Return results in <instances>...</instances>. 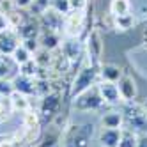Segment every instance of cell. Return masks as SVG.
Returning <instances> with one entry per match:
<instances>
[{"mask_svg":"<svg viewBox=\"0 0 147 147\" xmlns=\"http://www.w3.org/2000/svg\"><path fill=\"white\" fill-rule=\"evenodd\" d=\"M14 4L18 9H22V11H27V9L30 7V4H32V0H14Z\"/></svg>","mask_w":147,"mask_h":147,"instance_id":"cell-34","label":"cell"},{"mask_svg":"<svg viewBox=\"0 0 147 147\" xmlns=\"http://www.w3.org/2000/svg\"><path fill=\"white\" fill-rule=\"evenodd\" d=\"M117 87H119V92H121V98H122V103H133L138 99V85H136V80L124 73L122 78L117 82Z\"/></svg>","mask_w":147,"mask_h":147,"instance_id":"cell-11","label":"cell"},{"mask_svg":"<svg viewBox=\"0 0 147 147\" xmlns=\"http://www.w3.org/2000/svg\"><path fill=\"white\" fill-rule=\"evenodd\" d=\"M39 25H41V30H51V32L62 34V30H64V14H60L50 7L46 13L39 16Z\"/></svg>","mask_w":147,"mask_h":147,"instance_id":"cell-10","label":"cell"},{"mask_svg":"<svg viewBox=\"0 0 147 147\" xmlns=\"http://www.w3.org/2000/svg\"><path fill=\"white\" fill-rule=\"evenodd\" d=\"M48 9H50V0H32V4H30V7L27 11H28V14L39 18L43 13H46Z\"/></svg>","mask_w":147,"mask_h":147,"instance_id":"cell-25","label":"cell"},{"mask_svg":"<svg viewBox=\"0 0 147 147\" xmlns=\"http://www.w3.org/2000/svg\"><path fill=\"white\" fill-rule=\"evenodd\" d=\"M13 85H14V92L25 94L28 98H36V78H30L18 73L13 78Z\"/></svg>","mask_w":147,"mask_h":147,"instance_id":"cell-17","label":"cell"},{"mask_svg":"<svg viewBox=\"0 0 147 147\" xmlns=\"http://www.w3.org/2000/svg\"><path fill=\"white\" fill-rule=\"evenodd\" d=\"M11 57H13V60L16 62V64H18V67H20L22 64H25V62H28V60L32 59L34 55L30 53V51H28V50H27V48H25L23 45H20V46H18V48H16V50L13 51V55H11Z\"/></svg>","mask_w":147,"mask_h":147,"instance_id":"cell-26","label":"cell"},{"mask_svg":"<svg viewBox=\"0 0 147 147\" xmlns=\"http://www.w3.org/2000/svg\"><path fill=\"white\" fill-rule=\"evenodd\" d=\"M32 98L25 96V94H20V92H13L11 96H9V103H11V108L14 113H23L27 110L32 108Z\"/></svg>","mask_w":147,"mask_h":147,"instance_id":"cell-20","label":"cell"},{"mask_svg":"<svg viewBox=\"0 0 147 147\" xmlns=\"http://www.w3.org/2000/svg\"><path fill=\"white\" fill-rule=\"evenodd\" d=\"M90 5L89 0H69V9L71 11H87Z\"/></svg>","mask_w":147,"mask_h":147,"instance_id":"cell-31","label":"cell"},{"mask_svg":"<svg viewBox=\"0 0 147 147\" xmlns=\"http://www.w3.org/2000/svg\"><path fill=\"white\" fill-rule=\"evenodd\" d=\"M145 48H147V46H145Z\"/></svg>","mask_w":147,"mask_h":147,"instance_id":"cell-39","label":"cell"},{"mask_svg":"<svg viewBox=\"0 0 147 147\" xmlns=\"http://www.w3.org/2000/svg\"><path fill=\"white\" fill-rule=\"evenodd\" d=\"M136 147H147V133L145 135H138V145Z\"/></svg>","mask_w":147,"mask_h":147,"instance_id":"cell-35","label":"cell"},{"mask_svg":"<svg viewBox=\"0 0 147 147\" xmlns=\"http://www.w3.org/2000/svg\"><path fill=\"white\" fill-rule=\"evenodd\" d=\"M96 85H98V90L101 94V99L105 103V107L115 108V107H121L122 105V98H121L117 83H110V82H101L99 80Z\"/></svg>","mask_w":147,"mask_h":147,"instance_id":"cell-9","label":"cell"},{"mask_svg":"<svg viewBox=\"0 0 147 147\" xmlns=\"http://www.w3.org/2000/svg\"><path fill=\"white\" fill-rule=\"evenodd\" d=\"M122 128H99L96 135V142L99 147H119Z\"/></svg>","mask_w":147,"mask_h":147,"instance_id":"cell-13","label":"cell"},{"mask_svg":"<svg viewBox=\"0 0 147 147\" xmlns=\"http://www.w3.org/2000/svg\"><path fill=\"white\" fill-rule=\"evenodd\" d=\"M98 75H99V80L101 82H110V83H117L124 71L121 66L113 64V62H101L99 64V69H98Z\"/></svg>","mask_w":147,"mask_h":147,"instance_id":"cell-15","label":"cell"},{"mask_svg":"<svg viewBox=\"0 0 147 147\" xmlns=\"http://www.w3.org/2000/svg\"><path fill=\"white\" fill-rule=\"evenodd\" d=\"M22 147H37V145H22Z\"/></svg>","mask_w":147,"mask_h":147,"instance_id":"cell-37","label":"cell"},{"mask_svg":"<svg viewBox=\"0 0 147 147\" xmlns=\"http://www.w3.org/2000/svg\"><path fill=\"white\" fill-rule=\"evenodd\" d=\"M50 7L53 9V11L64 14V16L71 11L69 9V0H50Z\"/></svg>","mask_w":147,"mask_h":147,"instance_id":"cell-29","label":"cell"},{"mask_svg":"<svg viewBox=\"0 0 147 147\" xmlns=\"http://www.w3.org/2000/svg\"><path fill=\"white\" fill-rule=\"evenodd\" d=\"M142 43H144V46H147V25H145V28H142Z\"/></svg>","mask_w":147,"mask_h":147,"instance_id":"cell-36","label":"cell"},{"mask_svg":"<svg viewBox=\"0 0 147 147\" xmlns=\"http://www.w3.org/2000/svg\"><path fill=\"white\" fill-rule=\"evenodd\" d=\"M136 25H138V18H136L135 13L113 16V30H117V32H129Z\"/></svg>","mask_w":147,"mask_h":147,"instance_id":"cell-19","label":"cell"},{"mask_svg":"<svg viewBox=\"0 0 147 147\" xmlns=\"http://www.w3.org/2000/svg\"><path fill=\"white\" fill-rule=\"evenodd\" d=\"M105 103L101 99V94L98 90V85H92L90 89L83 90L76 98L71 99V108L80 113H89V112H99L103 110Z\"/></svg>","mask_w":147,"mask_h":147,"instance_id":"cell-4","label":"cell"},{"mask_svg":"<svg viewBox=\"0 0 147 147\" xmlns=\"http://www.w3.org/2000/svg\"><path fill=\"white\" fill-rule=\"evenodd\" d=\"M34 60L36 64L41 67V69H50V64H51V51L45 50V48H39L36 53H34Z\"/></svg>","mask_w":147,"mask_h":147,"instance_id":"cell-24","label":"cell"},{"mask_svg":"<svg viewBox=\"0 0 147 147\" xmlns=\"http://www.w3.org/2000/svg\"><path fill=\"white\" fill-rule=\"evenodd\" d=\"M121 110L124 117V128H129L138 135L147 133V108L144 107V103H122Z\"/></svg>","mask_w":147,"mask_h":147,"instance_id":"cell-3","label":"cell"},{"mask_svg":"<svg viewBox=\"0 0 147 147\" xmlns=\"http://www.w3.org/2000/svg\"><path fill=\"white\" fill-rule=\"evenodd\" d=\"M16 32H18L20 37H22V41H23V39H34V37H39V34H41L39 18H36V16H32V14L27 13L25 18H23V22L18 25Z\"/></svg>","mask_w":147,"mask_h":147,"instance_id":"cell-12","label":"cell"},{"mask_svg":"<svg viewBox=\"0 0 147 147\" xmlns=\"http://www.w3.org/2000/svg\"><path fill=\"white\" fill-rule=\"evenodd\" d=\"M16 75H18V64L13 60V57L0 53V78L13 80Z\"/></svg>","mask_w":147,"mask_h":147,"instance_id":"cell-21","label":"cell"},{"mask_svg":"<svg viewBox=\"0 0 147 147\" xmlns=\"http://www.w3.org/2000/svg\"><path fill=\"white\" fill-rule=\"evenodd\" d=\"M62 94L57 90H51L46 96L39 98V107H37V113L41 117V122H51L59 113H62Z\"/></svg>","mask_w":147,"mask_h":147,"instance_id":"cell-7","label":"cell"},{"mask_svg":"<svg viewBox=\"0 0 147 147\" xmlns=\"http://www.w3.org/2000/svg\"><path fill=\"white\" fill-rule=\"evenodd\" d=\"M39 45L41 48H45L48 51H55L60 48V43H62V34H57V32H51V30H41L39 34Z\"/></svg>","mask_w":147,"mask_h":147,"instance_id":"cell-18","label":"cell"},{"mask_svg":"<svg viewBox=\"0 0 147 147\" xmlns=\"http://www.w3.org/2000/svg\"><path fill=\"white\" fill-rule=\"evenodd\" d=\"M11 113H14V112H13V108H11L9 98H2V99H0V124L5 122L9 117H11Z\"/></svg>","mask_w":147,"mask_h":147,"instance_id":"cell-28","label":"cell"},{"mask_svg":"<svg viewBox=\"0 0 147 147\" xmlns=\"http://www.w3.org/2000/svg\"><path fill=\"white\" fill-rule=\"evenodd\" d=\"M60 51L67 57V60L71 62L73 66L78 67V64L83 60V55H85V45H83V39L82 37H64V36H62Z\"/></svg>","mask_w":147,"mask_h":147,"instance_id":"cell-8","label":"cell"},{"mask_svg":"<svg viewBox=\"0 0 147 147\" xmlns=\"http://www.w3.org/2000/svg\"><path fill=\"white\" fill-rule=\"evenodd\" d=\"M0 99H2V96H0Z\"/></svg>","mask_w":147,"mask_h":147,"instance_id":"cell-38","label":"cell"},{"mask_svg":"<svg viewBox=\"0 0 147 147\" xmlns=\"http://www.w3.org/2000/svg\"><path fill=\"white\" fill-rule=\"evenodd\" d=\"M9 28H13V27H11V23H9V18H7V14L0 11V34H2V32H5V30H9Z\"/></svg>","mask_w":147,"mask_h":147,"instance_id":"cell-33","label":"cell"},{"mask_svg":"<svg viewBox=\"0 0 147 147\" xmlns=\"http://www.w3.org/2000/svg\"><path fill=\"white\" fill-rule=\"evenodd\" d=\"M83 45H85V59L92 62V64L99 66L103 62V55H105V37H103L101 28L92 27L85 34Z\"/></svg>","mask_w":147,"mask_h":147,"instance_id":"cell-5","label":"cell"},{"mask_svg":"<svg viewBox=\"0 0 147 147\" xmlns=\"http://www.w3.org/2000/svg\"><path fill=\"white\" fill-rule=\"evenodd\" d=\"M22 45V37L18 36L16 28H9L0 34V53L2 55H13V51Z\"/></svg>","mask_w":147,"mask_h":147,"instance_id":"cell-14","label":"cell"},{"mask_svg":"<svg viewBox=\"0 0 147 147\" xmlns=\"http://www.w3.org/2000/svg\"><path fill=\"white\" fill-rule=\"evenodd\" d=\"M18 73H20V75H25V76H30V78H36L37 73H39V66L36 64L34 57L30 59L28 62H25V64L20 66V67H18Z\"/></svg>","mask_w":147,"mask_h":147,"instance_id":"cell-27","label":"cell"},{"mask_svg":"<svg viewBox=\"0 0 147 147\" xmlns=\"http://www.w3.org/2000/svg\"><path fill=\"white\" fill-rule=\"evenodd\" d=\"M98 128L94 122L85 124H75L69 122L62 129V138L60 147H90V142L96 138Z\"/></svg>","mask_w":147,"mask_h":147,"instance_id":"cell-1","label":"cell"},{"mask_svg":"<svg viewBox=\"0 0 147 147\" xmlns=\"http://www.w3.org/2000/svg\"><path fill=\"white\" fill-rule=\"evenodd\" d=\"M108 13L112 16H122L133 13V2L131 0H110L108 2Z\"/></svg>","mask_w":147,"mask_h":147,"instance_id":"cell-22","label":"cell"},{"mask_svg":"<svg viewBox=\"0 0 147 147\" xmlns=\"http://www.w3.org/2000/svg\"><path fill=\"white\" fill-rule=\"evenodd\" d=\"M13 92H14L13 80H9V78H0V96H2V98H9Z\"/></svg>","mask_w":147,"mask_h":147,"instance_id":"cell-30","label":"cell"},{"mask_svg":"<svg viewBox=\"0 0 147 147\" xmlns=\"http://www.w3.org/2000/svg\"><path fill=\"white\" fill-rule=\"evenodd\" d=\"M98 69H99V66L89 62L85 59V55H83V60L78 64L75 76H73V80L69 83V101L73 98H76L78 94H82L83 90L90 89L92 85H96V83L99 82Z\"/></svg>","mask_w":147,"mask_h":147,"instance_id":"cell-2","label":"cell"},{"mask_svg":"<svg viewBox=\"0 0 147 147\" xmlns=\"http://www.w3.org/2000/svg\"><path fill=\"white\" fill-rule=\"evenodd\" d=\"M89 9L87 11H69L64 16V37H83V34L89 32L87 23H89Z\"/></svg>","mask_w":147,"mask_h":147,"instance_id":"cell-6","label":"cell"},{"mask_svg":"<svg viewBox=\"0 0 147 147\" xmlns=\"http://www.w3.org/2000/svg\"><path fill=\"white\" fill-rule=\"evenodd\" d=\"M124 126V117L121 107L110 108L99 115V128H122Z\"/></svg>","mask_w":147,"mask_h":147,"instance_id":"cell-16","label":"cell"},{"mask_svg":"<svg viewBox=\"0 0 147 147\" xmlns=\"http://www.w3.org/2000/svg\"><path fill=\"white\" fill-rule=\"evenodd\" d=\"M22 45H23V46H25V48H27V50H28L32 55H34L36 51L41 48V45H39V39H37V37H34V39H23V41H22Z\"/></svg>","mask_w":147,"mask_h":147,"instance_id":"cell-32","label":"cell"},{"mask_svg":"<svg viewBox=\"0 0 147 147\" xmlns=\"http://www.w3.org/2000/svg\"><path fill=\"white\" fill-rule=\"evenodd\" d=\"M138 145V133H135L129 128H124L121 131V140H119V147H136Z\"/></svg>","mask_w":147,"mask_h":147,"instance_id":"cell-23","label":"cell"}]
</instances>
